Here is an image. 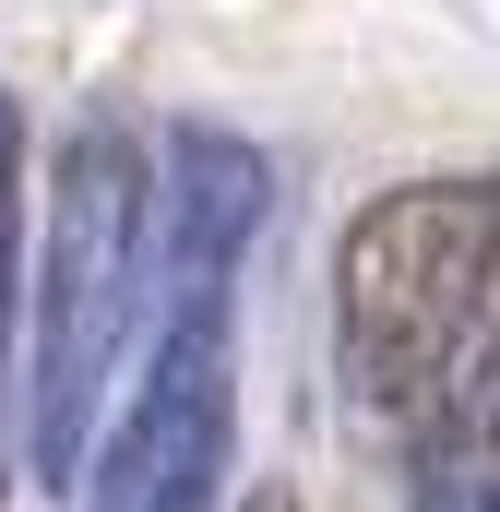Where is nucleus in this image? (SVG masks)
I'll return each instance as SVG.
<instances>
[{"label": "nucleus", "mask_w": 500, "mask_h": 512, "mask_svg": "<svg viewBox=\"0 0 500 512\" xmlns=\"http://www.w3.org/2000/svg\"><path fill=\"white\" fill-rule=\"evenodd\" d=\"M155 298V155L131 120H84L48 167L36 227V370H24V441L48 489H84V441L108 417L131 322Z\"/></svg>", "instance_id": "nucleus-1"}, {"label": "nucleus", "mask_w": 500, "mask_h": 512, "mask_svg": "<svg viewBox=\"0 0 500 512\" xmlns=\"http://www.w3.org/2000/svg\"><path fill=\"white\" fill-rule=\"evenodd\" d=\"M489 239H500V179H405L334 251V346L346 382L381 429H429L453 358L477 334V286H489Z\"/></svg>", "instance_id": "nucleus-2"}, {"label": "nucleus", "mask_w": 500, "mask_h": 512, "mask_svg": "<svg viewBox=\"0 0 500 512\" xmlns=\"http://www.w3.org/2000/svg\"><path fill=\"white\" fill-rule=\"evenodd\" d=\"M227 429H239V346H227V310H179L155 370L131 393V417L108 429V453L84 465L96 489L84 512H203L227 477Z\"/></svg>", "instance_id": "nucleus-3"}, {"label": "nucleus", "mask_w": 500, "mask_h": 512, "mask_svg": "<svg viewBox=\"0 0 500 512\" xmlns=\"http://www.w3.org/2000/svg\"><path fill=\"white\" fill-rule=\"evenodd\" d=\"M262 203H274V167L262 143L215 120H179L155 155V274H167V322L179 310H227L250 239H262Z\"/></svg>", "instance_id": "nucleus-4"}, {"label": "nucleus", "mask_w": 500, "mask_h": 512, "mask_svg": "<svg viewBox=\"0 0 500 512\" xmlns=\"http://www.w3.org/2000/svg\"><path fill=\"white\" fill-rule=\"evenodd\" d=\"M429 429H465L477 453H500V239H489V286H477V334H465L453 393H441V417H429Z\"/></svg>", "instance_id": "nucleus-5"}, {"label": "nucleus", "mask_w": 500, "mask_h": 512, "mask_svg": "<svg viewBox=\"0 0 500 512\" xmlns=\"http://www.w3.org/2000/svg\"><path fill=\"white\" fill-rule=\"evenodd\" d=\"M417 512H500V453H477L465 429H417Z\"/></svg>", "instance_id": "nucleus-6"}, {"label": "nucleus", "mask_w": 500, "mask_h": 512, "mask_svg": "<svg viewBox=\"0 0 500 512\" xmlns=\"http://www.w3.org/2000/svg\"><path fill=\"white\" fill-rule=\"evenodd\" d=\"M12 251H24V120L0 96V358H12Z\"/></svg>", "instance_id": "nucleus-7"}, {"label": "nucleus", "mask_w": 500, "mask_h": 512, "mask_svg": "<svg viewBox=\"0 0 500 512\" xmlns=\"http://www.w3.org/2000/svg\"><path fill=\"white\" fill-rule=\"evenodd\" d=\"M250 512H298V501H286V489H262V501H250Z\"/></svg>", "instance_id": "nucleus-8"}]
</instances>
